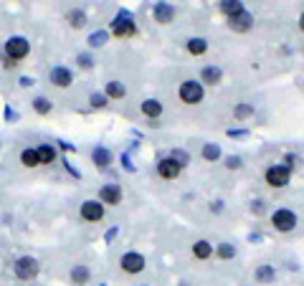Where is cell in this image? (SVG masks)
Wrapping results in <instances>:
<instances>
[{"instance_id":"1","label":"cell","mask_w":304,"mask_h":286,"mask_svg":"<svg viewBox=\"0 0 304 286\" xmlns=\"http://www.w3.org/2000/svg\"><path fill=\"white\" fill-rule=\"evenodd\" d=\"M137 25H135V18L130 10H119L117 18L112 20V33L119 36V38H127V36H135Z\"/></svg>"},{"instance_id":"2","label":"cell","mask_w":304,"mask_h":286,"mask_svg":"<svg viewBox=\"0 0 304 286\" xmlns=\"http://www.w3.org/2000/svg\"><path fill=\"white\" fill-rule=\"evenodd\" d=\"M28 51H31V43H28L23 36H13V38H8V43H5V56H8L10 61H23V59L28 56Z\"/></svg>"},{"instance_id":"3","label":"cell","mask_w":304,"mask_h":286,"mask_svg":"<svg viewBox=\"0 0 304 286\" xmlns=\"http://www.w3.org/2000/svg\"><path fill=\"white\" fill-rule=\"evenodd\" d=\"M13 271H15V276L20 279V281H31V279H36L38 276V261L36 258H31V256H23V258H18L15 264H13Z\"/></svg>"},{"instance_id":"4","label":"cell","mask_w":304,"mask_h":286,"mask_svg":"<svg viewBox=\"0 0 304 286\" xmlns=\"http://www.w3.org/2000/svg\"><path fill=\"white\" fill-rule=\"evenodd\" d=\"M289 177H292V170H289L287 165H271V167L266 170V183H269L271 188H284V185H289Z\"/></svg>"},{"instance_id":"5","label":"cell","mask_w":304,"mask_h":286,"mask_svg":"<svg viewBox=\"0 0 304 286\" xmlns=\"http://www.w3.org/2000/svg\"><path fill=\"white\" fill-rule=\"evenodd\" d=\"M271 223H274L276 230L289 233V230H294V225H297V215L292 213V211H287V208H282V211H276V213L271 215Z\"/></svg>"},{"instance_id":"6","label":"cell","mask_w":304,"mask_h":286,"mask_svg":"<svg viewBox=\"0 0 304 286\" xmlns=\"http://www.w3.org/2000/svg\"><path fill=\"white\" fill-rule=\"evenodd\" d=\"M180 99L185 104H198L203 99V86L198 81H183L180 84Z\"/></svg>"},{"instance_id":"7","label":"cell","mask_w":304,"mask_h":286,"mask_svg":"<svg viewBox=\"0 0 304 286\" xmlns=\"http://www.w3.org/2000/svg\"><path fill=\"white\" fill-rule=\"evenodd\" d=\"M81 218L84 220H91V223L102 220L104 218V203H99V200H84L81 203Z\"/></svg>"},{"instance_id":"8","label":"cell","mask_w":304,"mask_h":286,"mask_svg":"<svg viewBox=\"0 0 304 286\" xmlns=\"http://www.w3.org/2000/svg\"><path fill=\"white\" fill-rule=\"evenodd\" d=\"M228 25H231V31H236V33H246V31L254 25V15H251L248 10H241V13H236V15L228 18Z\"/></svg>"},{"instance_id":"9","label":"cell","mask_w":304,"mask_h":286,"mask_svg":"<svg viewBox=\"0 0 304 286\" xmlns=\"http://www.w3.org/2000/svg\"><path fill=\"white\" fill-rule=\"evenodd\" d=\"M119 264H122V271H124V274H140V271L145 269V256H140V253H132V251H130V253H124V256H122V261H119Z\"/></svg>"},{"instance_id":"10","label":"cell","mask_w":304,"mask_h":286,"mask_svg":"<svg viewBox=\"0 0 304 286\" xmlns=\"http://www.w3.org/2000/svg\"><path fill=\"white\" fill-rule=\"evenodd\" d=\"M119 200H122V188H119V185L109 183V185L102 188V193H99V203H104V205H119Z\"/></svg>"},{"instance_id":"11","label":"cell","mask_w":304,"mask_h":286,"mask_svg":"<svg viewBox=\"0 0 304 286\" xmlns=\"http://www.w3.org/2000/svg\"><path fill=\"white\" fill-rule=\"evenodd\" d=\"M71 81H74V76H71V71H69L66 66H56V69H51V84H56L59 89L71 86Z\"/></svg>"},{"instance_id":"12","label":"cell","mask_w":304,"mask_h":286,"mask_svg":"<svg viewBox=\"0 0 304 286\" xmlns=\"http://www.w3.org/2000/svg\"><path fill=\"white\" fill-rule=\"evenodd\" d=\"M180 170H183V167H178L170 157H165V160L157 162V172H160V177H165V180H175V177L180 175Z\"/></svg>"},{"instance_id":"13","label":"cell","mask_w":304,"mask_h":286,"mask_svg":"<svg viewBox=\"0 0 304 286\" xmlns=\"http://www.w3.org/2000/svg\"><path fill=\"white\" fill-rule=\"evenodd\" d=\"M91 157H94V165H96L99 170H104V167L112 165V152H109L107 147H94Z\"/></svg>"},{"instance_id":"14","label":"cell","mask_w":304,"mask_h":286,"mask_svg":"<svg viewBox=\"0 0 304 286\" xmlns=\"http://www.w3.org/2000/svg\"><path fill=\"white\" fill-rule=\"evenodd\" d=\"M155 18H157V23H172V18H175L172 5H167V3H157V5H155Z\"/></svg>"},{"instance_id":"15","label":"cell","mask_w":304,"mask_h":286,"mask_svg":"<svg viewBox=\"0 0 304 286\" xmlns=\"http://www.w3.org/2000/svg\"><path fill=\"white\" fill-rule=\"evenodd\" d=\"M200 79H203V84H211V86H216V84H221L223 71H221L218 66H206V69H203V73H200Z\"/></svg>"},{"instance_id":"16","label":"cell","mask_w":304,"mask_h":286,"mask_svg":"<svg viewBox=\"0 0 304 286\" xmlns=\"http://www.w3.org/2000/svg\"><path fill=\"white\" fill-rule=\"evenodd\" d=\"M36 152H38V162H41V165H51V162L56 160V149H54L51 144H41Z\"/></svg>"},{"instance_id":"17","label":"cell","mask_w":304,"mask_h":286,"mask_svg":"<svg viewBox=\"0 0 304 286\" xmlns=\"http://www.w3.org/2000/svg\"><path fill=\"white\" fill-rule=\"evenodd\" d=\"M243 10V3L241 0H221V13L223 15H236V13H241Z\"/></svg>"},{"instance_id":"18","label":"cell","mask_w":304,"mask_h":286,"mask_svg":"<svg viewBox=\"0 0 304 286\" xmlns=\"http://www.w3.org/2000/svg\"><path fill=\"white\" fill-rule=\"evenodd\" d=\"M188 51H190L193 56H203V54L208 51L206 38H190V41H188Z\"/></svg>"},{"instance_id":"19","label":"cell","mask_w":304,"mask_h":286,"mask_svg":"<svg viewBox=\"0 0 304 286\" xmlns=\"http://www.w3.org/2000/svg\"><path fill=\"white\" fill-rule=\"evenodd\" d=\"M193 253H195V258H200V261H206L211 253H213V246L208 243V241H198L195 246H193Z\"/></svg>"},{"instance_id":"20","label":"cell","mask_w":304,"mask_h":286,"mask_svg":"<svg viewBox=\"0 0 304 286\" xmlns=\"http://www.w3.org/2000/svg\"><path fill=\"white\" fill-rule=\"evenodd\" d=\"M124 94H127V89H124L122 81H109V84H107V96H112V99H122Z\"/></svg>"},{"instance_id":"21","label":"cell","mask_w":304,"mask_h":286,"mask_svg":"<svg viewBox=\"0 0 304 286\" xmlns=\"http://www.w3.org/2000/svg\"><path fill=\"white\" fill-rule=\"evenodd\" d=\"M71 281H74L76 286H84L89 281V269H86V266H74V269H71Z\"/></svg>"},{"instance_id":"22","label":"cell","mask_w":304,"mask_h":286,"mask_svg":"<svg viewBox=\"0 0 304 286\" xmlns=\"http://www.w3.org/2000/svg\"><path fill=\"white\" fill-rule=\"evenodd\" d=\"M20 162H23L26 167H38V165H41L36 149H23V152H20Z\"/></svg>"},{"instance_id":"23","label":"cell","mask_w":304,"mask_h":286,"mask_svg":"<svg viewBox=\"0 0 304 286\" xmlns=\"http://www.w3.org/2000/svg\"><path fill=\"white\" fill-rule=\"evenodd\" d=\"M256 281H261V284H269V281H274V266H259L256 269Z\"/></svg>"},{"instance_id":"24","label":"cell","mask_w":304,"mask_h":286,"mask_svg":"<svg viewBox=\"0 0 304 286\" xmlns=\"http://www.w3.org/2000/svg\"><path fill=\"white\" fill-rule=\"evenodd\" d=\"M142 112H145L147 117H160V114H162V104L155 101V99H147V101H142Z\"/></svg>"},{"instance_id":"25","label":"cell","mask_w":304,"mask_h":286,"mask_svg":"<svg viewBox=\"0 0 304 286\" xmlns=\"http://www.w3.org/2000/svg\"><path fill=\"white\" fill-rule=\"evenodd\" d=\"M170 160H172V162H175L178 167H185V165L190 162V157H188V154H185L183 149H172V152H170Z\"/></svg>"},{"instance_id":"26","label":"cell","mask_w":304,"mask_h":286,"mask_svg":"<svg viewBox=\"0 0 304 286\" xmlns=\"http://www.w3.org/2000/svg\"><path fill=\"white\" fill-rule=\"evenodd\" d=\"M69 23H71L74 28H81V25L86 23V13H84V10H71V13H69Z\"/></svg>"},{"instance_id":"27","label":"cell","mask_w":304,"mask_h":286,"mask_svg":"<svg viewBox=\"0 0 304 286\" xmlns=\"http://www.w3.org/2000/svg\"><path fill=\"white\" fill-rule=\"evenodd\" d=\"M107 38H109V36H107V31H96V33H91V36H89V43H91L94 48H99V46H104V43H107Z\"/></svg>"},{"instance_id":"28","label":"cell","mask_w":304,"mask_h":286,"mask_svg":"<svg viewBox=\"0 0 304 286\" xmlns=\"http://www.w3.org/2000/svg\"><path fill=\"white\" fill-rule=\"evenodd\" d=\"M33 109H36L38 114H48V112H51V101L43 99V96H38V99L33 101Z\"/></svg>"},{"instance_id":"29","label":"cell","mask_w":304,"mask_h":286,"mask_svg":"<svg viewBox=\"0 0 304 286\" xmlns=\"http://www.w3.org/2000/svg\"><path fill=\"white\" fill-rule=\"evenodd\" d=\"M203 157L206 160H218L221 157V147L218 144H206L203 147Z\"/></svg>"},{"instance_id":"30","label":"cell","mask_w":304,"mask_h":286,"mask_svg":"<svg viewBox=\"0 0 304 286\" xmlns=\"http://www.w3.org/2000/svg\"><path fill=\"white\" fill-rule=\"evenodd\" d=\"M218 256H221V258H233V256H236V248H233L231 243H221V246H218Z\"/></svg>"},{"instance_id":"31","label":"cell","mask_w":304,"mask_h":286,"mask_svg":"<svg viewBox=\"0 0 304 286\" xmlns=\"http://www.w3.org/2000/svg\"><path fill=\"white\" fill-rule=\"evenodd\" d=\"M89 104H91V107H96V109H102V107H107V94H91V99H89Z\"/></svg>"},{"instance_id":"32","label":"cell","mask_w":304,"mask_h":286,"mask_svg":"<svg viewBox=\"0 0 304 286\" xmlns=\"http://www.w3.org/2000/svg\"><path fill=\"white\" fill-rule=\"evenodd\" d=\"M254 114V107H248V104H238L236 107V117L238 119H246V117H251Z\"/></svg>"},{"instance_id":"33","label":"cell","mask_w":304,"mask_h":286,"mask_svg":"<svg viewBox=\"0 0 304 286\" xmlns=\"http://www.w3.org/2000/svg\"><path fill=\"white\" fill-rule=\"evenodd\" d=\"M76 61H79V66H81V69H91V66H94V59H91L89 54H79V59H76Z\"/></svg>"},{"instance_id":"34","label":"cell","mask_w":304,"mask_h":286,"mask_svg":"<svg viewBox=\"0 0 304 286\" xmlns=\"http://www.w3.org/2000/svg\"><path fill=\"white\" fill-rule=\"evenodd\" d=\"M226 167L228 170H238V167H241V157H233V154L226 157Z\"/></svg>"},{"instance_id":"35","label":"cell","mask_w":304,"mask_h":286,"mask_svg":"<svg viewBox=\"0 0 304 286\" xmlns=\"http://www.w3.org/2000/svg\"><path fill=\"white\" fill-rule=\"evenodd\" d=\"M228 137H246V129H228Z\"/></svg>"},{"instance_id":"36","label":"cell","mask_w":304,"mask_h":286,"mask_svg":"<svg viewBox=\"0 0 304 286\" xmlns=\"http://www.w3.org/2000/svg\"><path fill=\"white\" fill-rule=\"evenodd\" d=\"M114 236H117V228H109V230H107V233H104V238H107V241H112V238H114Z\"/></svg>"},{"instance_id":"37","label":"cell","mask_w":304,"mask_h":286,"mask_svg":"<svg viewBox=\"0 0 304 286\" xmlns=\"http://www.w3.org/2000/svg\"><path fill=\"white\" fill-rule=\"evenodd\" d=\"M287 162H289V165H297V162H299V157H294V154H287Z\"/></svg>"},{"instance_id":"38","label":"cell","mask_w":304,"mask_h":286,"mask_svg":"<svg viewBox=\"0 0 304 286\" xmlns=\"http://www.w3.org/2000/svg\"><path fill=\"white\" fill-rule=\"evenodd\" d=\"M61 147H64V149H66V152H74V149H76L74 144H69V142H61Z\"/></svg>"},{"instance_id":"39","label":"cell","mask_w":304,"mask_h":286,"mask_svg":"<svg viewBox=\"0 0 304 286\" xmlns=\"http://www.w3.org/2000/svg\"><path fill=\"white\" fill-rule=\"evenodd\" d=\"M31 84H33V79H26V76L20 79V86H31Z\"/></svg>"},{"instance_id":"40","label":"cell","mask_w":304,"mask_h":286,"mask_svg":"<svg viewBox=\"0 0 304 286\" xmlns=\"http://www.w3.org/2000/svg\"><path fill=\"white\" fill-rule=\"evenodd\" d=\"M15 117H18L15 112H10V109H5V119H15Z\"/></svg>"},{"instance_id":"41","label":"cell","mask_w":304,"mask_h":286,"mask_svg":"<svg viewBox=\"0 0 304 286\" xmlns=\"http://www.w3.org/2000/svg\"><path fill=\"white\" fill-rule=\"evenodd\" d=\"M299 28L304 31V13H302V18H299Z\"/></svg>"},{"instance_id":"42","label":"cell","mask_w":304,"mask_h":286,"mask_svg":"<svg viewBox=\"0 0 304 286\" xmlns=\"http://www.w3.org/2000/svg\"><path fill=\"white\" fill-rule=\"evenodd\" d=\"M99 286H107V284H99Z\"/></svg>"}]
</instances>
